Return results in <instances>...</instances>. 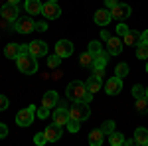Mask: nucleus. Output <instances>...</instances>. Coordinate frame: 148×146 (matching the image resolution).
Instances as JSON below:
<instances>
[{"instance_id":"11","label":"nucleus","mask_w":148,"mask_h":146,"mask_svg":"<svg viewBox=\"0 0 148 146\" xmlns=\"http://www.w3.org/2000/svg\"><path fill=\"white\" fill-rule=\"evenodd\" d=\"M105 91L109 93V95H116V93H121L123 91V79L121 77H111L107 81V85H105Z\"/></svg>"},{"instance_id":"33","label":"nucleus","mask_w":148,"mask_h":146,"mask_svg":"<svg viewBox=\"0 0 148 146\" xmlns=\"http://www.w3.org/2000/svg\"><path fill=\"white\" fill-rule=\"evenodd\" d=\"M128 32H130V30H128V26H126V24H119V26H116V34L121 36V38H125Z\"/></svg>"},{"instance_id":"41","label":"nucleus","mask_w":148,"mask_h":146,"mask_svg":"<svg viewBox=\"0 0 148 146\" xmlns=\"http://www.w3.org/2000/svg\"><path fill=\"white\" fill-rule=\"evenodd\" d=\"M105 4H107L109 8H113V6H116L119 2H116V0H105Z\"/></svg>"},{"instance_id":"9","label":"nucleus","mask_w":148,"mask_h":146,"mask_svg":"<svg viewBox=\"0 0 148 146\" xmlns=\"http://www.w3.org/2000/svg\"><path fill=\"white\" fill-rule=\"evenodd\" d=\"M0 16H2V20H6V22H12V20H16L18 18V4H4L2 6V10H0Z\"/></svg>"},{"instance_id":"20","label":"nucleus","mask_w":148,"mask_h":146,"mask_svg":"<svg viewBox=\"0 0 148 146\" xmlns=\"http://www.w3.org/2000/svg\"><path fill=\"white\" fill-rule=\"evenodd\" d=\"M134 109H136L138 114H148V97H140V99H136L134 101Z\"/></svg>"},{"instance_id":"24","label":"nucleus","mask_w":148,"mask_h":146,"mask_svg":"<svg viewBox=\"0 0 148 146\" xmlns=\"http://www.w3.org/2000/svg\"><path fill=\"white\" fill-rule=\"evenodd\" d=\"M85 85H87V89L91 91V93H97V91L101 89V79L95 77V75H91V77L87 79V83H85Z\"/></svg>"},{"instance_id":"31","label":"nucleus","mask_w":148,"mask_h":146,"mask_svg":"<svg viewBox=\"0 0 148 146\" xmlns=\"http://www.w3.org/2000/svg\"><path fill=\"white\" fill-rule=\"evenodd\" d=\"M132 95H134V99L146 97V89H144L142 85H134V87H132Z\"/></svg>"},{"instance_id":"39","label":"nucleus","mask_w":148,"mask_h":146,"mask_svg":"<svg viewBox=\"0 0 148 146\" xmlns=\"http://www.w3.org/2000/svg\"><path fill=\"white\" fill-rule=\"evenodd\" d=\"M36 28H38L40 32H46V30H47V24L46 22H36Z\"/></svg>"},{"instance_id":"18","label":"nucleus","mask_w":148,"mask_h":146,"mask_svg":"<svg viewBox=\"0 0 148 146\" xmlns=\"http://www.w3.org/2000/svg\"><path fill=\"white\" fill-rule=\"evenodd\" d=\"M42 6L44 4L40 0H26V6L24 8H26L28 14H42Z\"/></svg>"},{"instance_id":"30","label":"nucleus","mask_w":148,"mask_h":146,"mask_svg":"<svg viewBox=\"0 0 148 146\" xmlns=\"http://www.w3.org/2000/svg\"><path fill=\"white\" fill-rule=\"evenodd\" d=\"M79 124H81V121L71 119V117H69V121H67V124H65V126L69 128V132H77V130H79Z\"/></svg>"},{"instance_id":"35","label":"nucleus","mask_w":148,"mask_h":146,"mask_svg":"<svg viewBox=\"0 0 148 146\" xmlns=\"http://www.w3.org/2000/svg\"><path fill=\"white\" fill-rule=\"evenodd\" d=\"M93 75L99 77V79H103V77H105V67H97V65H93Z\"/></svg>"},{"instance_id":"12","label":"nucleus","mask_w":148,"mask_h":146,"mask_svg":"<svg viewBox=\"0 0 148 146\" xmlns=\"http://www.w3.org/2000/svg\"><path fill=\"white\" fill-rule=\"evenodd\" d=\"M44 134H46V138H47V142H56V140H59L61 138V126L59 124H49L46 130H44Z\"/></svg>"},{"instance_id":"4","label":"nucleus","mask_w":148,"mask_h":146,"mask_svg":"<svg viewBox=\"0 0 148 146\" xmlns=\"http://www.w3.org/2000/svg\"><path fill=\"white\" fill-rule=\"evenodd\" d=\"M34 114H36V107L34 105L22 109V111L16 114V124H18V126H30V124L34 123Z\"/></svg>"},{"instance_id":"34","label":"nucleus","mask_w":148,"mask_h":146,"mask_svg":"<svg viewBox=\"0 0 148 146\" xmlns=\"http://www.w3.org/2000/svg\"><path fill=\"white\" fill-rule=\"evenodd\" d=\"M34 142L38 146H42V144H46L47 142V138H46V134H44V132H38V134L34 136Z\"/></svg>"},{"instance_id":"21","label":"nucleus","mask_w":148,"mask_h":146,"mask_svg":"<svg viewBox=\"0 0 148 146\" xmlns=\"http://www.w3.org/2000/svg\"><path fill=\"white\" fill-rule=\"evenodd\" d=\"M4 56L8 57V59H16V57L20 56V45L18 44H8L4 47Z\"/></svg>"},{"instance_id":"6","label":"nucleus","mask_w":148,"mask_h":146,"mask_svg":"<svg viewBox=\"0 0 148 146\" xmlns=\"http://www.w3.org/2000/svg\"><path fill=\"white\" fill-rule=\"evenodd\" d=\"M111 10V16H113V20H126L128 16H130V6L128 4H123V2H119L116 6H113V8H109Z\"/></svg>"},{"instance_id":"28","label":"nucleus","mask_w":148,"mask_h":146,"mask_svg":"<svg viewBox=\"0 0 148 146\" xmlns=\"http://www.w3.org/2000/svg\"><path fill=\"white\" fill-rule=\"evenodd\" d=\"M89 51H91L93 56L97 57V56H99V53L103 51V47H101V42H97V40H93L91 44H89Z\"/></svg>"},{"instance_id":"14","label":"nucleus","mask_w":148,"mask_h":146,"mask_svg":"<svg viewBox=\"0 0 148 146\" xmlns=\"http://www.w3.org/2000/svg\"><path fill=\"white\" fill-rule=\"evenodd\" d=\"M69 121V111L65 109V107H59V109H56L53 111V123L59 124V126H65Z\"/></svg>"},{"instance_id":"13","label":"nucleus","mask_w":148,"mask_h":146,"mask_svg":"<svg viewBox=\"0 0 148 146\" xmlns=\"http://www.w3.org/2000/svg\"><path fill=\"white\" fill-rule=\"evenodd\" d=\"M30 53L36 57H42L47 53V44L46 42H38V40H34V42H30Z\"/></svg>"},{"instance_id":"7","label":"nucleus","mask_w":148,"mask_h":146,"mask_svg":"<svg viewBox=\"0 0 148 146\" xmlns=\"http://www.w3.org/2000/svg\"><path fill=\"white\" fill-rule=\"evenodd\" d=\"M42 14L46 16L47 20H56V18L61 16V8L57 6V2H46L42 6Z\"/></svg>"},{"instance_id":"16","label":"nucleus","mask_w":148,"mask_h":146,"mask_svg":"<svg viewBox=\"0 0 148 146\" xmlns=\"http://www.w3.org/2000/svg\"><path fill=\"white\" fill-rule=\"evenodd\" d=\"M57 101H59V95H57L56 91H47L46 95H44V99H42V105L47 107V109H53L57 105Z\"/></svg>"},{"instance_id":"27","label":"nucleus","mask_w":148,"mask_h":146,"mask_svg":"<svg viewBox=\"0 0 148 146\" xmlns=\"http://www.w3.org/2000/svg\"><path fill=\"white\" fill-rule=\"evenodd\" d=\"M114 75H116V77H126V75H128V65H126V63H119V65H116V69H114Z\"/></svg>"},{"instance_id":"44","label":"nucleus","mask_w":148,"mask_h":146,"mask_svg":"<svg viewBox=\"0 0 148 146\" xmlns=\"http://www.w3.org/2000/svg\"><path fill=\"white\" fill-rule=\"evenodd\" d=\"M47 2H57V0H47Z\"/></svg>"},{"instance_id":"19","label":"nucleus","mask_w":148,"mask_h":146,"mask_svg":"<svg viewBox=\"0 0 148 146\" xmlns=\"http://www.w3.org/2000/svg\"><path fill=\"white\" fill-rule=\"evenodd\" d=\"M134 142L136 144H142V146H146L148 144V128H136V132H134Z\"/></svg>"},{"instance_id":"3","label":"nucleus","mask_w":148,"mask_h":146,"mask_svg":"<svg viewBox=\"0 0 148 146\" xmlns=\"http://www.w3.org/2000/svg\"><path fill=\"white\" fill-rule=\"evenodd\" d=\"M69 117L71 119H77V121H87L91 117V109H89V103L85 101H73L71 109H69Z\"/></svg>"},{"instance_id":"26","label":"nucleus","mask_w":148,"mask_h":146,"mask_svg":"<svg viewBox=\"0 0 148 146\" xmlns=\"http://www.w3.org/2000/svg\"><path fill=\"white\" fill-rule=\"evenodd\" d=\"M109 142H111L113 146H121V144H125V138H123V134H121V132L113 130V132L109 134Z\"/></svg>"},{"instance_id":"29","label":"nucleus","mask_w":148,"mask_h":146,"mask_svg":"<svg viewBox=\"0 0 148 146\" xmlns=\"http://www.w3.org/2000/svg\"><path fill=\"white\" fill-rule=\"evenodd\" d=\"M59 63H61V57L57 56V53H53V56L47 57V65H49L51 69H57V67H59Z\"/></svg>"},{"instance_id":"42","label":"nucleus","mask_w":148,"mask_h":146,"mask_svg":"<svg viewBox=\"0 0 148 146\" xmlns=\"http://www.w3.org/2000/svg\"><path fill=\"white\" fill-rule=\"evenodd\" d=\"M109 38H111V34H109V32H105V30H103V32H101V40H105V42H107V40H109Z\"/></svg>"},{"instance_id":"40","label":"nucleus","mask_w":148,"mask_h":146,"mask_svg":"<svg viewBox=\"0 0 148 146\" xmlns=\"http://www.w3.org/2000/svg\"><path fill=\"white\" fill-rule=\"evenodd\" d=\"M140 42H144V44H148V30H144V32L140 34Z\"/></svg>"},{"instance_id":"43","label":"nucleus","mask_w":148,"mask_h":146,"mask_svg":"<svg viewBox=\"0 0 148 146\" xmlns=\"http://www.w3.org/2000/svg\"><path fill=\"white\" fill-rule=\"evenodd\" d=\"M8 2H10V4H18L20 0H8Z\"/></svg>"},{"instance_id":"36","label":"nucleus","mask_w":148,"mask_h":146,"mask_svg":"<svg viewBox=\"0 0 148 146\" xmlns=\"http://www.w3.org/2000/svg\"><path fill=\"white\" fill-rule=\"evenodd\" d=\"M47 114H49V109H47V107H44V105H42V109H40V111H38V117H40V119H47Z\"/></svg>"},{"instance_id":"5","label":"nucleus","mask_w":148,"mask_h":146,"mask_svg":"<svg viewBox=\"0 0 148 146\" xmlns=\"http://www.w3.org/2000/svg\"><path fill=\"white\" fill-rule=\"evenodd\" d=\"M36 30V22L32 18L24 16V18H16V32L18 34H32Z\"/></svg>"},{"instance_id":"10","label":"nucleus","mask_w":148,"mask_h":146,"mask_svg":"<svg viewBox=\"0 0 148 146\" xmlns=\"http://www.w3.org/2000/svg\"><path fill=\"white\" fill-rule=\"evenodd\" d=\"M56 53L61 57V59H63V57H69L73 53V44H71L69 40H59L56 44Z\"/></svg>"},{"instance_id":"25","label":"nucleus","mask_w":148,"mask_h":146,"mask_svg":"<svg viewBox=\"0 0 148 146\" xmlns=\"http://www.w3.org/2000/svg\"><path fill=\"white\" fill-rule=\"evenodd\" d=\"M136 57L138 59H148V44H144V42L136 44Z\"/></svg>"},{"instance_id":"46","label":"nucleus","mask_w":148,"mask_h":146,"mask_svg":"<svg viewBox=\"0 0 148 146\" xmlns=\"http://www.w3.org/2000/svg\"><path fill=\"white\" fill-rule=\"evenodd\" d=\"M146 71H148V65H146Z\"/></svg>"},{"instance_id":"8","label":"nucleus","mask_w":148,"mask_h":146,"mask_svg":"<svg viewBox=\"0 0 148 146\" xmlns=\"http://www.w3.org/2000/svg\"><path fill=\"white\" fill-rule=\"evenodd\" d=\"M107 51L111 53V56H119L121 51H123V40H121V36H111L109 40H107Z\"/></svg>"},{"instance_id":"38","label":"nucleus","mask_w":148,"mask_h":146,"mask_svg":"<svg viewBox=\"0 0 148 146\" xmlns=\"http://www.w3.org/2000/svg\"><path fill=\"white\" fill-rule=\"evenodd\" d=\"M6 134H8V126H6V124H2V123H0V138H4Z\"/></svg>"},{"instance_id":"15","label":"nucleus","mask_w":148,"mask_h":146,"mask_svg":"<svg viewBox=\"0 0 148 146\" xmlns=\"http://www.w3.org/2000/svg\"><path fill=\"white\" fill-rule=\"evenodd\" d=\"M113 20V16H111V10H105V8H101V10L95 12V22L99 24V26H107V24Z\"/></svg>"},{"instance_id":"32","label":"nucleus","mask_w":148,"mask_h":146,"mask_svg":"<svg viewBox=\"0 0 148 146\" xmlns=\"http://www.w3.org/2000/svg\"><path fill=\"white\" fill-rule=\"evenodd\" d=\"M101 130H103V134H111V132L114 130V123L113 121H107V123L101 126Z\"/></svg>"},{"instance_id":"2","label":"nucleus","mask_w":148,"mask_h":146,"mask_svg":"<svg viewBox=\"0 0 148 146\" xmlns=\"http://www.w3.org/2000/svg\"><path fill=\"white\" fill-rule=\"evenodd\" d=\"M16 65L22 71L24 75H34L38 71V61H36V56L32 53H22V56L16 57Z\"/></svg>"},{"instance_id":"22","label":"nucleus","mask_w":148,"mask_h":146,"mask_svg":"<svg viewBox=\"0 0 148 146\" xmlns=\"http://www.w3.org/2000/svg\"><path fill=\"white\" fill-rule=\"evenodd\" d=\"M79 63L83 65V67H93V63H95V56H93L91 51L87 49V51H83V53H81Z\"/></svg>"},{"instance_id":"37","label":"nucleus","mask_w":148,"mask_h":146,"mask_svg":"<svg viewBox=\"0 0 148 146\" xmlns=\"http://www.w3.org/2000/svg\"><path fill=\"white\" fill-rule=\"evenodd\" d=\"M8 109V99L4 95H0V111H6Z\"/></svg>"},{"instance_id":"1","label":"nucleus","mask_w":148,"mask_h":146,"mask_svg":"<svg viewBox=\"0 0 148 146\" xmlns=\"http://www.w3.org/2000/svg\"><path fill=\"white\" fill-rule=\"evenodd\" d=\"M65 95H67L69 101H85V103L93 101V93L87 89V85L83 81H71L65 89Z\"/></svg>"},{"instance_id":"45","label":"nucleus","mask_w":148,"mask_h":146,"mask_svg":"<svg viewBox=\"0 0 148 146\" xmlns=\"http://www.w3.org/2000/svg\"><path fill=\"white\" fill-rule=\"evenodd\" d=\"M146 97H148V87H146Z\"/></svg>"},{"instance_id":"17","label":"nucleus","mask_w":148,"mask_h":146,"mask_svg":"<svg viewBox=\"0 0 148 146\" xmlns=\"http://www.w3.org/2000/svg\"><path fill=\"white\" fill-rule=\"evenodd\" d=\"M103 140H105V134H103L101 128H95V130L89 132V144L91 146H101Z\"/></svg>"},{"instance_id":"23","label":"nucleus","mask_w":148,"mask_h":146,"mask_svg":"<svg viewBox=\"0 0 148 146\" xmlns=\"http://www.w3.org/2000/svg\"><path fill=\"white\" fill-rule=\"evenodd\" d=\"M123 42H125L126 45H136L138 42H140V34H138V32H134V30H130V32L123 38Z\"/></svg>"}]
</instances>
